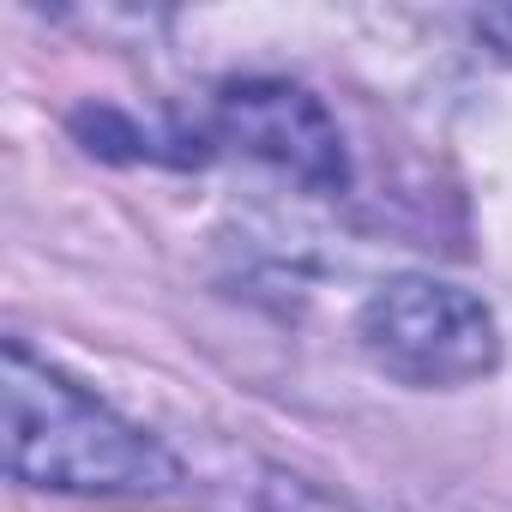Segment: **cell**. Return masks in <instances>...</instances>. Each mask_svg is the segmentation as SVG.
Returning <instances> with one entry per match:
<instances>
[{"instance_id":"obj_2","label":"cell","mask_w":512,"mask_h":512,"mask_svg":"<svg viewBox=\"0 0 512 512\" xmlns=\"http://www.w3.org/2000/svg\"><path fill=\"white\" fill-rule=\"evenodd\" d=\"M362 350L404 386H464L500 362V332L470 290L392 278L362 308Z\"/></svg>"},{"instance_id":"obj_3","label":"cell","mask_w":512,"mask_h":512,"mask_svg":"<svg viewBox=\"0 0 512 512\" xmlns=\"http://www.w3.org/2000/svg\"><path fill=\"white\" fill-rule=\"evenodd\" d=\"M217 133L314 193H344L350 151L326 103L290 79H247L217 97Z\"/></svg>"},{"instance_id":"obj_4","label":"cell","mask_w":512,"mask_h":512,"mask_svg":"<svg viewBox=\"0 0 512 512\" xmlns=\"http://www.w3.org/2000/svg\"><path fill=\"white\" fill-rule=\"evenodd\" d=\"M266 512H344V506H332L326 494H314V488H302V482L272 476V488H266Z\"/></svg>"},{"instance_id":"obj_5","label":"cell","mask_w":512,"mask_h":512,"mask_svg":"<svg viewBox=\"0 0 512 512\" xmlns=\"http://www.w3.org/2000/svg\"><path fill=\"white\" fill-rule=\"evenodd\" d=\"M476 31H482V37H488L506 61H512V7H488V13L476 19Z\"/></svg>"},{"instance_id":"obj_1","label":"cell","mask_w":512,"mask_h":512,"mask_svg":"<svg viewBox=\"0 0 512 512\" xmlns=\"http://www.w3.org/2000/svg\"><path fill=\"white\" fill-rule=\"evenodd\" d=\"M7 470L67 494H157L175 482V458L79 392L67 374L37 362L19 338L7 344Z\"/></svg>"}]
</instances>
